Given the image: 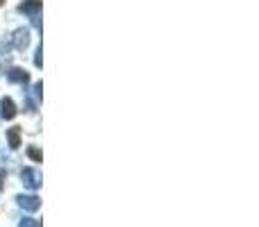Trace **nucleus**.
Wrapping results in <instances>:
<instances>
[{"label": "nucleus", "mask_w": 259, "mask_h": 227, "mask_svg": "<svg viewBox=\"0 0 259 227\" xmlns=\"http://www.w3.org/2000/svg\"><path fill=\"white\" fill-rule=\"evenodd\" d=\"M3 3H5V0H0V5H3Z\"/></svg>", "instance_id": "9b49d317"}, {"label": "nucleus", "mask_w": 259, "mask_h": 227, "mask_svg": "<svg viewBox=\"0 0 259 227\" xmlns=\"http://www.w3.org/2000/svg\"><path fill=\"white\" fill-rule=\"evenodd\" d=\"M27 157H30V159H34V161H41V150L30 148V150H27Z\"/></svg>", "instance_id": "6e6552de"}, {"label": "nucleus", "mask_w": 259, "mask_h": 227, "mask_svg": "<svg viewBox=\"0 0 259 227\" xmlns=\"http://www.w3.org/2000/svg\"><path fill=\"white\" fill-rule=\"evenodd\" d=\"M7 139H9V146L16 150V148H21V129L18 127H12L7 132Z\"/></svg>", "instance_id": "0eeeda50"}, {"label": "nucleus", "mask_w": 259, "mask_h": 227, "mask_svg": "<svg viewBox=\"0 0 259 227\" xmlns=\"http://www.w3.org/2000/svg\"><path fill=\"white\" fill-rule=\"evenodd\" d=\"M18 205H21L23 209H27V211H36L41 202H39V198L36 196H21L18 198Z\"/></svg>", "instance_id": "423d86ee"}, {"label": "nucleus", "mask_w": 259, "mask_h": 227, "mask_svg": "<svg viewBox=\"0 0 259 227\" xmlns=\"http://www.w3.org/2000/svg\"><path fill=\"white\" fill-rule=\"evenodd\" d=\"M7 80L14 82V84H27L30 75H27V71H23V68H12V71L7 73Z\"/></svg>", "instance_id": "20e7f679"}, {"label": "nucleus", "mask_w": 259, "mask_h": 227, "mask_svg": "<svg viewBox=\"0 0 259 227\" xmlns=\"http://www.w3.org/2000/svg\"><path fill=\"white\" fill-rule=\"evenodd\" d=\"M18 227H39V225H36V220H32V218H23V223Z\"/></svg>", "instance_id": "1a4fd4ad"}, {"label": "nucleus", "mask_w": 259, "mask_h": 227, "mask_svg": "<svg viewBox=\"0 0 259 227\" xmlns=\"http://www.w3.org/2000/svg\"><path fill=\"white\" fill-rule=\"evenodd\" d=\"M18 12H23V14H27V16H32L34 25H36V27H41V21H39L41 0H23V3L18 5Z\"/></svg>", "instance_id": "f257e3e1"}, {"label": "nucleus", "mask_w": 259, "mask_h": 227, "mask_svg": "<svg viewBox=\"0 0 259 227\" xmlns=\"http://www.w3.org/2000/svg\"><path fill=\"white\" fill-rule=\"evenodd\" d=\"M23 184H25L27 189H36V187H41V175L36 173L34 168H25L23 170Z\"/></svg>", "instance_id": "f03ea898"}, {"label": "nucleus", "mask_w": 259, "mask_h": 227, "mask_svg": "<svg viewBox=\"0 0 259 227\" xmlns=\"http://www.w3.org/2000/svg\"><path fill=\"white\" fill-rule=\"evenodd\" d=\"M0 116H3L5 120L16 118V105H14L12 98H3V100H0Z\"/></svg>", "instance_id": "7ed1b4c3"}, {"label": "nucleus", "mask_w": 259, "mask_h": 227, "mask_svg": "<svg viewBox=\"0 0 259 227\" xmlns=\"http://www.w3.org/2000/svg\"><path fill=\"white\" fill-rule=\"evenodd\" d=\"M14 46H16L18 50H25L27 46H30V30H16V34H14Z\"/></svg>", "instance_id": "39448f33"}, {"label": "nucleus", "mask_w": 259, "mask_h": 227, "mask_svg": "<svg viewBox=\"0 0 259 227\" xmlns=\"http://www.w3.org/2000/svg\"><path fill=\"white\" fill-rule=\"evenodd\" d=\"M41 62H44V57H41V46H39V50H36V57H34V64H36V66H41Z\"/></svg>", "instance_id": "9d476101"}]
</instances>
